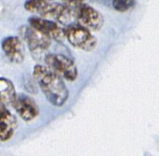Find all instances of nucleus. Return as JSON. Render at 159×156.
Instances as JSON below:
<instances>
[{
    "instance_id": "0eeeda50",
    "label": "nucleus",
    "mask_w": 159,
    "mask_h": 156,
    "mask_svg": "<svg viewBox=\"0 0 159 156\" xmlns=\"http://www.w3.org/2000/svg\"><path fill=\"white\" fill-rule=\"evenodd\" d=\"M1 47L10 62L20 64L24 60L25 52L21 38L18 36H7L2 40Z\"/></svg>"
},
{
    "instance_id": "f03ea898",
    "label": "nucleus",
    "mask_w": 159,
    "mask_h": 156,
    "mask_svg": "<svg viewBox=\"0 0 159 156\" xmlns=\"http://www.w3.org/2000/svg\"><path fill=\"white\" fill-rule=\"evenodd\" d=\"M45 62L49 70L61 78L68 81H74L77 77V67L74 60L66 55L59 53L48 54L45 57Z\"/></svg>"
},
{
    "instance_id": "ddd939ff",
    "label": "nucleus",
    "mask_w": 159,
    "mask_h": 156,
    "mask_svg": "<svg viewBox=\"0 0 159 156\" xmlns=\"http://www.w3.org/2000/svg\"><path fill=\"white\" fill-rule=\"evenodd\" d=\"M135 5V0H113V7L119 12H126L132 8Z\"/></svg>"
},
{
    "instance_id": "20e7f679",
    "label": "nucleus",
    "mask_w": 159,
    "mask_h": 156,
    "mask_svg": "<svg viewBox=\"0 0 159 156\" xmlns=\"http://www.w3.org/2000/svg\"><path fill=\"white\" fill-rule=\"evenodd\" d=\"M64 34L68 42L75 47L85 51L92 50L97 44V39L90 31L81 24H69L64 29Z\"/></svg>"
},
{
    "instance_id": "423d86ee",
    "label": "nucleus",
    "mask_w": 159,
    "mask_h": 156,
    "mask_svg": "<svg viewBox=\"0 0 159 156\" xmlns=\"http://www.w3.org/2000/svg\"><path fill=\"white\" fill-rule=\"evenodd\" d=\"M76 18L79 24L89 31H98L103 25V17L102 14L85 3L76 8Z\"/></svg>"
},
{
    "instance_id": "9d476101",
    "label": "nucleus",
    "mask_w": 159,
    "mask_h": 156,
    "mask_svg": "<svg viewBox=\"0 0 159 156\" xmlns=\"http://www.w3.org/2000/svg\"><path fill=\"white\" fill-rule=\"evenodd\" d=\"M17 128V120L15 116L0 104V140L7 141L10 140Z\"/></svg>"
},
{
    "instance_id": "f8f14e48",
    "label": "nucleus",
    "mask_w": 159,
    "mask_h": 156,
    "mask_svg": "<svg viewBox=\"0 0 159 156\" xmlns=\"http://www.w3.org/2000/svg\"><path fill=\"white\" fill-rule=\"evenodd\" d=\"M53 2L50 0H26L24 3V8L28 11L37 13L43 17H47Z\"/></svg>"
},
{
    "instance_id": "9b49d317",
    "label": "nucleus",
    "mask_w": 159,
    "mask_h": 156,
    "mask_svg": "<svg viewBox=\"0 0 159 156\" xmlns=\"http://www.w3.org/2000/svg\"><path fill=\"white\" fill-rule=\"evenodd\" d=\"M16 96L12 82L5 77H0V104L4 106L12 104Z\"/></svg>"
},
{
    "instance_id": "4468645a",
    "label": "nucleus",
    "mask_w": 159,
    "mask_h": 156,
    "mask_svg": "<svg viewBox=\"0 0 159 156\" xmlns=\"http://www.w3.org/2000/svg\"><path fill=\"white\" fill-rule=\"evenodd\" d=\"M61 1L64 4H66V5H68V6H70V7H72L76 9L79 6L84 4L86 0H61Z\"/></svg>"
},
{
    "instance_id": "39448f33",
    "label": "nucleus",
    "mask_w": 159,
    "mask_h": 156,
    "mask_svg": "<svg viewBox=\"0 0 159 156\" xmlns=\"http://www.w3.org/2000/svg\"><path fill=\"white\" fill-rule=\"evenodd\" d=\"M28 22L31 27L45 34L50 39L61 42L65 37L64 29L60 27V25L54 20L38 17H32L29 18Z\"/></svg>"
},
{
    "instance_id": "7ed1b4c3",
    "label": "nucleus",
    "mask_w": 159,
    "mask_h": 156,
    "mask_svg": "<svg viewBox=\"0 0 159 156\" xmlns=\"http://www.w3.org/2000/svg\"><path fill=\"white\" fill-rule=\"evenodd\" d=\"M20 34L35 60H40L50 47L51 39L31 26H21Z\"/></svg>"
},
{
    "instance_id": "1a4fd4ad",
    "label": "nucleus",
    "mask_w": 159,
    "mask_h": 156,
    "mask_svg": "<svg viewBox=\"0 0 159 156\" xmlns=\"http://www.w3.org/2000/svg\"><path fill=\"white\" fill-rule=\"evenodd\" d=\"M76 17V9L66 5V4H59L53 3L48 16L46 18L55 20L57 22L61 24L69 25L72 20Z\"/></svg>"
},
{
    "instance_id": "6e6552de",
    "label": "nucleus",
    "mask_w": 159,
    "mask_h": 156,
    "mask_svg": "<svg viewBox=\"0 0 159 156\" xmlns=\"http://www.w3.org/2000/svg\"><path fill=\"white\" fill-rule=\"evenodd\" d=\"M12 105L20 117L24 121H32L39 114V109L35 101L25 94L17 95Z\"/></svg>"
},
{
    "instance_id": "f257e3e1",
    "label": "nucleus",
    "mask_w": 159,
    "mask_h": 156,
    "mask_svg": "<svg viewBox=\"0 0 159 156\" xmlns=\"http://www.w3.org/2000/svg\"><path fill=\"white\" fill-rule=\"evenodd\" d=\"M33 75L47 100L54 106H62L69 97L68 88L61 76L53 73L47 66L37 64L34 68Z\"/></svg>"
}]
</instances>
